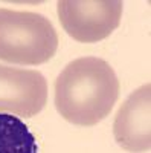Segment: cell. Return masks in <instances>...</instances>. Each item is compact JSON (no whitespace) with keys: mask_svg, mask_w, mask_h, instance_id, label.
<instances>
[{"mask_svg":"<svg viewBox=\"0 0 151 153\" xmlns=\"http://www.w3.org/2000/svg\"><path fill=\"white\" fill-rule=\"evenodd\" d=\"M119 80L102 58L70 61L55 80V107L66 121L95 126L108 117L119 97Z\"/></svg>","mask_w":151,"mask_h":153,"instance_id":"1","label":"cell"},{"mask_svg":"<svg viewBox=\"0 0 151 153\" xmlns=\"http://www.w3.org/2000/svg\"><path fill=\"white\" fill-rule=\"evenodd\" d=\"M0 153H38L29 127L8 113H0Z\"/></svg>","mask_w":151,"mask_h":153,"instance_id":"6","label":"cell"},{"mask_svg":"<svg viewBox=\"0 0 151 153\" xmlns=\"http://www.w3.org/2000/svg\"><path fill=\"white\" fill-rule=\"evenodd\" d=\"M151 86H141L119 107L113 135L127 152L142 153L151 147Z\"/></svg>","mask_w":151,"mask_h":153,"instance_id":"5","label":"cell"},{"mask_svg":"<svg viewBox=\"0 0 151 153\" xmlns=\"http://www.w3.org/2000/svg\"><path fill=\"white\" fill-rule=\"evenodd\" d=\"M121 0H61L58 19L64 31L80 43H96L115 31L122 19Z\"/></svg>","mask_w":151,"mask_h":153,"instance_id":"3","label":"cell"},{"mask_svg":"<svg viewBox=\"0 0 151 153\" xmlns=\"http://www.w3.org/2000/svg\"><path fill=\"white\" fill-rule=\"evenodd\" d=\"M46 101L47 83L38 71L0 65V112L32 118L43 110Z\"/></svg>","mask_w":151,"mask_h":153,"instance_id":"4","label":"cell"},{"mask_svg":"<svg viewBox=\"0 0 151 153\" xmlns=\"http://www.w3.org/2000/svg\"><path fill=\"white\" fill-rule=\"evenodd\" d=\"M58 49V34L52 23L31 11L0 8V60L35 66L52 58Z\"/></svg>","mask_w":151,"mask_h":153,"instance_id":"2","label":"cell"}]
</instances>
